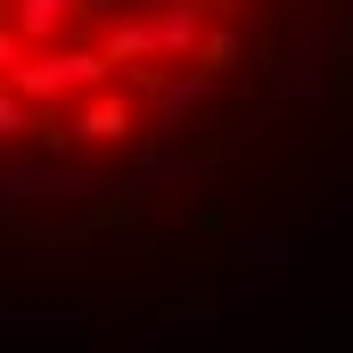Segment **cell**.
Here are the masks:
<instances>
[{
    "label": "cell",
    "mask_w": 353,
    "mask_h": 353,
    "mask_svg": "<svg viewBox=\"0 0 353 353\" xmlns=\"http://www.w3.org/2000/svg\"><path fill=\"white\" fill-rule=\"evenodd\" d=\"M271 0H0V157L123 165L222 83Z\"/></svg>",
    "instance_id": "obj_1"
}]
</instances>
